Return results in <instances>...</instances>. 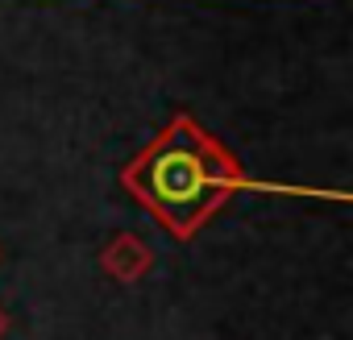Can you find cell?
<instances>
[{"instance_id": "1", "label": "cell", "mask_w": 353, "mask_h": 340, "mask_svg": "<svg viewBox=\"0 0 353 340\" xmlns=\"http://www.w3.org/2000/svg\"><path fill=\"white\" fill-rule=\"evenodd\" d=\"M121 183L174 241H192L233 191L250 187L237 153L225 149L192 112H179L158 141L133 153Z\"/></svg>"}, {"instance_id": "2", "label": "cell", "mask_w": 353, "mask_h": 340, "mask_svg": "<svg viewBox=\"0 0 353 340\" xmlns=\"http://www.w3.org/2000/svg\"><path fill=\"white\" fill-rule=\"evenodd\" d=\"M104 266L112 270V274H121V278H129V274H137L141 266H145V249L133 241V237H121L108 253H104Z\"/></svg>"}, {"instance_id": "3", "label": "cell", "mask_w": 353, "mask_h": 340, "mask_svg": "<svg viewBox=\"0 0 353 340\" xmlns=\"http://www.w3.org/2000/svg\"><path fill=\"white\" fill-rule=\"evenodd\" d=\"M0 332H5V311H0Z\"/></svg>"}]
</instances>
